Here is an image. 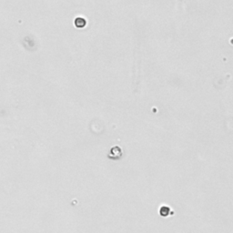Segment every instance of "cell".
Returning a JSON list of instances; mask_svg holds the SVG:
<instances>
[{
    "instance_id": "obj_1",
    "label": "cell",
    "mask_w": 233,
    "mask_h": 233,
    "mask_svg": "<svg viewBox=\"0 0 233 233\" xmlns=\"http://www.w3.org/2000/svg\"><path fill=\"white\" fill-rule=\"evenodd\" d=\"M75 25L77 27H84L86 26V20L83 18H80V17H77L76 20H75Z\"/></svg>"
}]
</instances>
